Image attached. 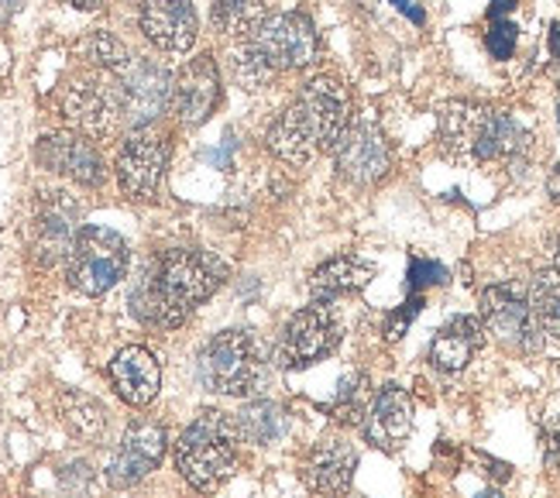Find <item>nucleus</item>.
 Wrapping results in <instances>:
<instances>
[{"mask_svg": "<svg viewBox=\"0 0 560 498\" xmlns=\"http://www.w3.org/2000/svg\"><path fill=\"white\" fill-rule=\"evenodd\" d=\"M228 265L197 247H168L131 289V313L155 331H173L224 286Z\"/></svg>", "mask_w": 560, "mask_h": 498, "instance_id": "nucleus-1", "label": "nucleus"}, {"mask_svg": "<svg viewBox=\"0 0 560 498\" xmlns=\"http://www.w3.org/2000/svg\"><path fill=\"white\" fill-rule=\"evenodd\" d=\"M351 124V96L334 77L310 80L300 96L272 120L269 152L289 165H306L320 152H337Z\"/></svg>", "mask_w": 560, "mask_h": 498, "instance_id": "nucleus-2", "label": "nucleus"}, {"mask_svg": "<svg viewBox=\"0 0 560 498\" xmlns=\"http://www.w3.org/2000/svg\"><path fill=\"white\" fill-rule=\"evenodd\" d=\"M320 59V38L306 14H265L258 28L237 38L234 77L248 90H261L282 69H306Z\"/></svg>", "mask_w": 560, "mask_h": 498, "instance_id": "nucleus-3", "label": "nucleus"}, {"mask_svg": "<svg viewBox=\"0 0 560 498\" xmlns=\"http://www.w3.org/2000/svg\"><path fill=\"white\" fill-rule=\"evenodd\" d=\"M441 144L451 159L460 162H505L520 165L529 152V135L513 117L471 100H451L441 111Z\"/></svg>", "mask_w": 560, "mask_h": 498, "instance_id": "nucleus-4", "label": "nucleus"}, {"mask_svg": "<svg viewBox=\"0 0 560 498\" xmlns=\"http://www.w3.org/2000/svg\"><path fill=\"white\" fill-rule=\"evenodd\" d=\"M237 419L221 409H207L176 440V467L197 491H217L237 461Z\"/></svg>", "mask_w": 560, "mask_h": 498, "instance_id": "nucleus-5", "label": "nucleus"}, {"mask_svg": "<svg viewBox=\"0 0 560 498\" xmlns=\"http://www.w3.org/2000/svg\"><path fill=\"white\" fill-rule=\"evenodd\" d=\"M203 389L217 395H252L265 375V351L252 331H224L203 344L197 358Z\"/></svg>", "mask_w": 560, "mask_h": 498, "instance_id": "nucleus-6", "label": "nucleus"}, {"mask_svg": "<svg viewBox=\"0 0 560 498\" xmlns=\"http://www.w3.org/2000/svg\"><path fill=\"white\" fill-rule=\"evenodd\" d=\"M128 271V241L107 228H83L66 258L69 286L83 296L110 292Z\"/></svg>", "mask_w": 560, "mask_h": 498, "instance_id": "nucleus-7", "label": "nucleus"}, {"mask_svg": "<svg viewBox=\"0 0 560 498\" xmlns=\"http://www.w3.org/2000/svg\"><path fill=\"white\" fill-rule=\"evenodd\" d=\"M340 344V320L330 303H313L300 310L285 323L279 340V364L282 368H310L337 351Z\"/></svg>", "mask_w": 560, "mask_h": 498, "instance_id": "nucleus-8", "label": "nucleus"}, {"mask_svg": "<svg viewBox=\"0 0 560 498\" xmlns=\"http://www.w3.org/2000/svg\"><path fill=\"white\" fill-rule=\"evenodd\" d=\"M117 107L131 128H149L155 117L173 107V77L152 59H131L125 72H117Z\"/></svg>", "mask_w": 560, "mask_h": 498, "instance_id": "nucleus-9", "label": "nucleus"}, {"mask_svg": "<svg viewBox=\"0 0 560 498\" xmlns=\"http://www.w3.org/2000/svg\"><path fill=\"white\" fill-rule=\"evenodd\" d=\"M481 320H485V327H489V334H495V340L513 347V351L529 355V351H537L540 340H544V331H540V323L529 306V296L520 286L485 289Z\"/></svg>", "mask_w": 560, "mask_h": 498, "instance_id": "nucleus-10", "label": "nucleus"}, {"mask_svg": "<svg viewBox=\"0 0 560 498\" xmlns=\"http://www.w3.org/2000/svg\"><path fill=\"white\" fill-rule=\"evenodd\" d=\"M168 165V144L162 135L138 128L135 135H128V141L120 144L117 152V183L131 199H152L162 186Z\"/></svg>", "mask_w": 560, "mask_h": 498, "instance_id": "nucleus-11", "label": "nucleus"}, {"mask_svg": "<svg viewBox=\"0 0 560 498\" xmlns=\"http://www.w3.org/2000/svg\"><path fill=\"white\" fill-rule=\"evenodd\" d=\"M80 213L83 207L72 199L69 193H42L38 210H35V258L42 265H56L62 258H69L72 244L80 238Z\"/></svg>", "mask_w": 560, "mask_h": 498, "instance_id": "nucleus-12", "label": "nucleus"}, {"mask_svg": "<svg viewBox=\"0 0 560 498\" xmlns=\"http://www.w3.org/2000/svg\"><path fill=\"white\" fill-rule=\"evenodd\" d=\"M162 454H165V430L159 422L138 419L128 427V433L120 437V447L107 464V482L114 488H135L159 467Z\"/></svg>", "mask_w": 560, "mask_h": 498, "instance_id": "nucleus-13", "label": "nucleus"}, {"mask_svg": "<svg viewBox=\"0 0 560 498\" xmlns=\"http://www.w3.org/2000/svg\"><path fill=\"white\" fill-rule=\"evenodd\" d=\"M337 172L340 179H348L354 186H375L378 179L388 176L393 169V152H388L385 135L375 124H358L345 135V141L337 144Z\"/></svg>", "mask_w": 560, "mask_h": 498, "instance_id": "nucleus-14", "label": "nucleus"}, {"mask_svg": "<svg viewBox=\"0 0 560 498\" xmlns=\"http://www.w3.org/2000/svg\"><path fill=\"white\" fill-rule=\"evenodd\" d=\"M59 111L72 128L90 135V138L110 135L117 117H120L117 90L96 83V80H72L59 96Z\"/></svg>", "mask_w": 560, "mask_h": 498, "instance_id": "nucleus-15", "label": "nucleus"}, {"mask_svg": "<svg viewBox=\"0 0 560 498\" xmlns=\"http://www.w3.org/2000/svg\"><path fill=\"white\" fill-rule=\"evenodd\" d=\"M217 100H221V72H217L213 56L189 59L173 83L176 117L186 124V128H197V124H203L213 114Z\"/></svg>", "mask_w": 560, "mask_h": 498, "instance_id": "nucleus-16", "label": "nucleus"}, {"mask_svg": "<svg viewBox=\"0 0 560 498\" xmlns=\"http://www.w3.org/2000/svg\"><path fill=\"white\" fill-rule=\"evenodd\" d=\"M38 162L45 169L59 172V176L80 183V186H101L107 169L101 152L83 138V135H72V131H59V135H48L38 141Z\"/></svg>", "mask_w": 560, "mask_h": 498, "instance_id": "nucleus-17", "label": "nucleus"}, {"mask_svg": "<svg viewBox=\"0 0 560 498\" xmlns=\"http://www.w3.org/2000/svg\"><path fill=\"white\" fill-rule=\"evenodd\" d=\"M141 32L162 53H189L197 42V11L189 0H144L141 4Z\"/></svg>", "mask_w": 560, "mask_h": 498, "instance_id": "nucleus-18", "label": "nucleus"}, {"mask_svg": "<svg viewBox=\"0 0 560 498\" xmlns=\"http://www.w3.org/2000/svg\"><path fill=\"white\" fill-rule=\"evenodd\" d=\"M354 467H358V451L351 447V440L330 433L313 443V451L303 461V478L320 495H345L354 482Z\"/></svg>", "mask_w": 560, "mask_h": 498, "instance_id": "nucleus-19", "label": "nucleus"}, {"mask_svg": "<svg viewBox=\"0 0 560 498\" xmlns=\"http://www.w3.org/2000/svg\"><path fill=\"white\" fill-rule=\"evenodd\" d=\"M409 433H412V398L399 385H385L372 398L369 416H364V437L378 451L393 454L409 440Z\"/></svg>", "mask_w": 560, "mask_h": 498, "instance_id": "nucleus-20", "label": "nucleus"}, {"mask_svg": "<svg viewBox=\"0 0 560 498\" xmlns=\"http://www.w3.org/2000/svg\"><path fill=\"white\" fill-rule=\"evenodd\" d=\"M110 382L128 406H149L159 395L162 368L149 347H125L110 361Z\"/></svg>", "mask_w": 560, "mask_h": 498, "instance_id": "nucleus-21", "label": "nucleus"}, {"mask_svg": "<svg viewBox=\"0 0 560 498\" xmlns=\"http://www.w3.org/2000/svg\"><path fill=\"white\" fill-rule=\"evenodd\" d=\"M478 347H481V323L475 316H454L430 340V361L441 371H460L468 368Z\"/></svg>", "mask_w": 560, "mask_h": 498, "instance_id": "nucleus-22", "label": "nucleus"}, {"mask_svg": "<svg viewBox=\"0 0 560 498\" xmlns=\"http://www.w3.org/2000/svg\"><path fill=\"white\" fill-rule=\"evenodd\" d=\"M372 279V265L361 262L354 255H337L330 262H324L320 268L313 271L310 279V292L316 303H330V299H340V296H351V292H361Z\"/></svg>", "mask_w": 560, "mask_h": 498, "instance_id": "nucleus-23", "label": "nucleus"}, {"mask_svg": "<svg viewBox=\"0 0 560 498\" xmlns=\"http://www.w3.org/2000/svg\"><path fill=\"white\" fill-rule=\"evenodd\" d=\"M237 430L248 443H276L289 433V416L272 398H258L237 413Z\"/></svg>", "mask_w": 560, "mask_h": 498, "instance_id": "nucleus-24", "label": "nucleus"}, {"mask_svg": "<svg viewBox=\"0 0 560 498\" xmlns=\"http://www.w3.org/2000/svg\"><path fill=\"white\" fill-rule=\"evenodd\" d=\"M59 413H62L66 430L80 440H101L107 430V409L86 392H66Z\"/></svg>", "mask_w": 560, "mask_h": 498, "instance_id": "nucleus-25", "label": "nucleus"}, {"mask_svg": "<svg viewBox=\"0 0 560 498\" xmlns=\"http://www.w3.org/2000/svg\"><path fill=\"white\" fill-rule=\"evenodd\" d=\"M529 306L540 331L560 340V271H540L529 286Z\"/></svg>", "mask_w": 560, "mask_h": 498, "instance_id": "nucleus-26", "label": "nucleus"}, {"mask_svg": "<svg viewBox=\"0 0 560 498\" xmlns=\"http://www.w3.org/2000/svg\"><path fill=\"white\" fill-rule=\"evenodd\" d=\"M372 409V385L364 375H348L340 382L334 403H330V416L340 422V427H354Z\"/></svg>", "mask_w": 560, "mask_h": 498, "instance_id": "nucleus-27", "label": "nucleus"}, {"mask_svg": "<svg viewBox=\"0 0 560 498\" xmlns=\"http://www.w3.org/2000/svg\"><path fill=\"white\" fill-rule=\"evenodd\" d=\"M213 28L221 35H248L252 28H258L265 8L261 0H213Z\"/></svg>", "mask_w": 560, "mask_h": 498, "instance_id": "nucleus-28", "label": "nucleus"}, {"mask_svg": "<svg viewBox=\"0 0 560 498\" xmlns=\"http://www.w3.org/2000/svg\"><path fill=\"white\" fill-rule=\"evenodd\" d=\"M80 53H83V59L86 62H93L96 69H104V72H125L128 66H131V53H128V45L120 42V38H114L110 32H93V35H86L83 38V45H80Z\"/></svg>", "mask_w": 560, "mask_h": 498, "instance_id": "nucleus-29", "label": "nucleus"}, {"mask_svg": "<svg viewBox=\"0 0 560 498\" xmlns=\"http://www.w3.org/2000/svg\"><path fill=\"white\" fill-rule=\"evenodd\" d=\"M485 45H489V53L495 59H509V56H513V48H516V24L505 21V18H495Z\"/></svg>", "mask_w": 560, "mask_h": 498, "instance_id": "nucleus-30", "label": "nucleus"}, {"mask_svg": "<svg viewBox=\"0 0 560 498\" xmlns=\"http://www.w3.org/2000/svg\"><path fill=\"white\" fill-rule=\"evenodd\" d=\"M441 282H447V268L444 265L412 258V265H409V286L412 289H420V286H441Z\"/></svg>", "mask_w": 560, "mask_h": 498, "instance_id": "nucleus-31", "label": "nucleus"}, {"mask_svg": "<svg viewBox=\"0 0 560 498\" xmlns=\"http://www.w3.org/2000/svg\"><path fill=\"white\" fill-rule=\"evenodd\" d=\"M420 306H423V299H420V296H412L409 303H406V310H399V313L393 316V323H388V340H399V337L406 334L409 320L420 313Z\"/></svg>", "mask_w": 560, "mask_h": 498, "instance_id": "nucleus-32", "label": "nucleus"}, {"mask_svg": "<svg viewBox=\"0 0 560 498\" xmlns=\"http://www.w3.org/2000/svg\"><path fill=\"white\" fill-rule=\"evenodd\" d=\"M544 451H547V464L560 467V416L547 419V427H544Z\"/></svg>", "mask_w": 560, "mask_h": 498, "instance_id": "nucleus-33", "label": "nucleus"}, {"mask_svg": "<svg viewBox=\"0 0 560 498\" xmlns=\"http://www.w3.org/2000/svg\"><path fill=\"white\" fill-rule=\"evenodd\" d=\"M475 458L481 461V467H489V471H481V475H489V478H495V482H505V478H509V464L492 461V458H485V454H475Z\"/></svg>", "mask_w": 560, "mask_h": 498, "instance_id": "nucleus-34", "label": "nucleus"}, {"mask_svg": "<svg viewBox=\"0 0 560 498\" xmlns=\"http://www.w3.org/2000/svg\"><path fill=\"white\" fill-rule=\"evenodd\" d=\"M393 4H396V8H399L402 14H409L412 21H417V24L423 21V11H420L417 4H412V0H393Z\"/></svg>", "mask_w": 560, "mask_h": 498, "instance_id": "nucleus-35", "label": "nucleus"}, {"mask_svg": "<svg viewBox=\"0 0 560 498\" xmlns=\"http://www.w3.org/2000/svg\"><path fill=\"white\" fill-rule=\"evenodd\" d=\"M547 193H550L553 204H560V165L550 172V179H547Z\"/></svg>", "mask_w": 560, "mask_h": 498, "instance_id": "nucleus-36", "label": "nucleus"}, {"mask_svg": "<svg viewBox=\"0 0 560 498\" xmlns=\"http://www.w3.org/2000/svg\"><path fill=\"white\" fill-rule=\"evenodd\" d=\"M513 8H516V0H495L492 11H489V18H492V21H495V18H505Z\"/></svg>", "mask_w": 560, "mask_h": 498, "instance_id": "nucleus-37", "label": "nucleus"}, {"mask_svg": "<svg viewBox=\"0 0 560 498\" xmlns=\"http://www.w3.org/2000/svg\"><path fill=\"white\" fill-rule=\"evenodd\" d=\"M550 53H553V59H560V21L550 28Z\"/></svg>", "mask_w": 560, "mask_h": 498, "instance_id": "nucleus-38", "label": "nucleus"}, {"mask_svg": "<svg viewBox=\"0 0 560 498\" xmlns=\"http://www.w3.org/2000/svg\"><path fill=\"white\" fill-rule=\"evenodd\" d=\"M66 4H72V8H80V11H93V8H101L104 0H66Z\"/></svg>", "mask_w": 560, "mask_h": 498, "instance_id": "nucleus-39", "label": "nucleus"}, {"mask_svg": "<svg viewBox=\"0 0 560 498\" xmlns=\"http://www.w3.org/2000/svg\"><path fill=\"white\" fill-rule=\"evenodd\" d=\"M478 498H502V495H499V491H481Z\"/></svg>", "mask_w": 560, "mask_h": 498, "instance_id": "nucleus-40", "label": "nucleus"}, {"mask_svg": "<svg viewBox=\"0 0 560 498\" xmlns=\"http://www.w3.org/2000/svg\"><path fill=\"white\" fill-rule=\"evenodd\" d=\"M557 271H560V238H557Z\"/></svg>", "mask_w": 560, "mask_h": 498, "instance_id": "nucleus-41", "label": "nucleus"}, {"mask_svg": "<svg viewBox=\"0 0 560 498\" xmlns=\"http://www.w3.org/2000/svg\"><path fill=\"white\" fill-rule=\"evenodd\" d=\"M557 114H560V107H557Z\"/></svg>", "mask_w": 560, "mask_h": 498, "instance_id": "nucleus-42", "label": "nucleus"}]
</instances>
